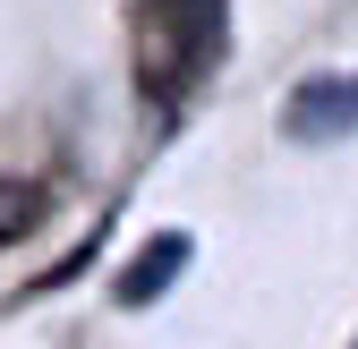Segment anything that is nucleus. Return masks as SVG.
<instances>
[{"instance_id": "obj_1", "label": "nucleus", "mask_w": 358, "mask_h": 349, "mask_svg": "<svg viewBox=\"0 0 358 349\" xmlns=\"http://www.w3.org/2000/svg\"><path fill=\"white\" fill-rule=\"evenodd\" d=\"M282 128H290L299 145H341V137H358V68L299 77V94L282 103Z\"/></svg>"}, {"instance_id": "obj_2", "label": "nucleus", "mask_w": 358, "mask_h": 349, "mask_svg": "<svg viewBox=\"0 0 358 349\" xmlns=\"http://www.w3.org/2000/svg\"><path fill=\"white\" fill-rule=\"evenodd\" d=\"M179 265H188V230H162V239H145L137 255H128V273L111 281V298L120 307H154V298L179 281Z\"/></svg>"}, {"instance_id": "obj_3", "label": "nucleus", "mask_w": 358, "mask_h": 349, "mask_svg": "<svg viewBox=\"0 0 358 349\" xmlns=\"http://www.w3.org/2000/svg\"><path fill=\"white\" fill-rule=\"evenodd\" d=\"M162 26L179 34V85L222 52V0H162Z\"/></svg>"}, {"instance_id": "obj_4", "label": "nucleus", "mask_w": 358, "mask_h": 349, "mask_svg": "<svg viewBox=\"0 0 358 349\" xmlns=\"http://www.w3.org/2000/svg\"><path fill=\"white\" fill-rule=\"evenodd\" d=\"M26 222H34V188L26 179H0V239H17Z\"/></svg>"}]
</instances>
